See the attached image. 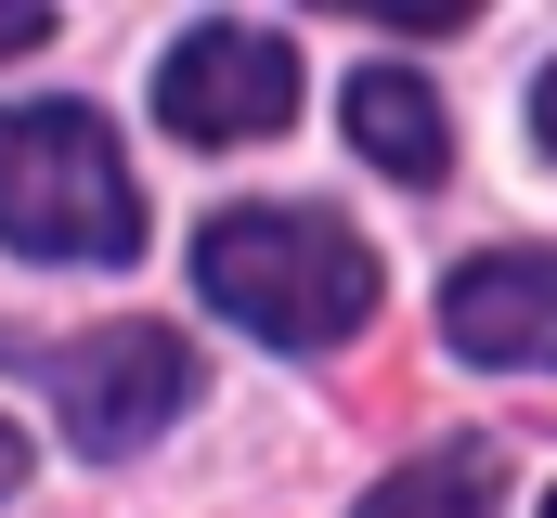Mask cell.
I'll list each match as a JSON object with an SVG mask.
<instances>
[{
  "mask_svg": "<svg viewBox=\"0 0 557 518\" xmlns=\"http://www.w3.org/2000/svg\"><path fill=\"white\" fill-rule=\"evenodd\" d=\"M195 285L221 324L273 350H337L350 324H376V247L337 234L324 208H221L195 234Z\"/></svg>",
  "mask_w": 557,
  "mask_h": 518,
  "instance_id": "1",
  "label": "cell"
},
{
  "mask_svg": "<svg viewBox=\"0 0 557 518\" xmlns=\"http://www.w3.org/2000/svg\"><path fill=\"white\" fill-rule=\"evenodd\" d=\"M0 247L65 259V272H104L143 247V195H131V156L104 143V118H78V104L0 118Z\"/></svg>",
  "mask_w": 557,
  "mask_h": 518,
  "instance_id": "2",
  "label": "cell"
},
{
  "mask_svg": "<svg viewBox=\"0 0 557 518\" xmlns=\"http://www.w3.org/2000/svg\"><path fill=\"white\" fill-rule=\"evenodd\" d=\"M285 118H298V52L273 26H195L156 65V130H182V143H260Z\"/></svg>",
  "mask_w": 557,
  "mask_h": 518,
  "instance_id": "3",
  "label": "cell"
},
{
  "mask_svg": "<svg viewBox=\"0 0 557 518\" xmlns=\"http://www.w3.org/2000/svg\"><path fill=\"white\" fill-rule=\"evenodd\" d=\"M52 377V402H65V428L91 441V454H131V441H156L182 402H195V350L169 337V324H91L65 363H39Z\"/></svg>",
  "mask_w": 557,
  "mask_h": 518,
  "instance_id": "4",
  "label": "cell"
},
{
  "mask_svg": "<svg viewBox=\"0 0 557 518\" xmlns=\"http://www.w3.org/2000/svg\"><path fill=\"white\" fill-rule=\"evenodd\" d=\"M441 337L467 363H557V247H493L441 285Z\"/></svg>",
  "mask_w": 557,
  "mask_h": 518,
  "instance_id": "5",
  "label": "cell"
},
{
  "mask_svg": "<svg viewBox=\"0 0 557 518\" xmlns=\"http://www.w3.org/2000/svg\"><path fill=\"white\" fill-rule=\"evenodd\" d=\"M337 118H350V156H376L389 182H441V156H454V130H441V91H428L416 65H363Z\"/></svg>",
  "mask_w": 557,
  "mask_h": 518,
  "instance_id": "6",
  "label": "cell"
},
{
  "mask_svg": "<svg viewBox=\"0 0 557 518\" xmlns=\"http://www.w3.org/2000/svg\"><path fill=\"white\" fill-rule=\"evenodd\" d=\"M506 506V467L467 441V454H428V467H403V480H376L363 493V518H493Z\"/></svg>",
  "mask_w": 557,
  "mask_h": 518,
  "instance_id": "7",
  "label": "cell"
},
{
  "mask_svg": "<svg viewBox=\"0 0 557 518\" xmlns=\"http://www.w3.org/2000/svg\"><path fill=\"white\" fill-rule=\"evenodd\" d=\"M39 39H52V13L39 0H0V52H39Z\"/></svg>",
  "mask_w": 557,
  "mask_h": 518,
  "instance_id": "8",
  "label": "cell"
},
{
  "mask_svg": "<svg viewBox=\"0 0 557 518\" xmlns=\"http://www.w3.org/2000/svg\"><path fill=\"white\" fill-rule=\"evenodd\" d=\"M532 130H545V143H557V65H545V91H532Z\"/></svg>",
  "mask_w": 557,
  "mask_h": 518,
  "instance_id": "9",
  "label": "cell"
},
{
  "mask_svg": "<svg viewBox=\"0 0 557 518\" xmlns=\"http://www.w3.org/2000/svg\"><path fill=\"white\" fill-rule=\"evenodd\" d=\"M13 480H26V441H13V428H0V493H13Z\"/></svg>",
  "mask_w": 557,
  "mask_h": 518,
  "instance_id": "10",
  "label": "cell"
},
{
  "mask_svg": "<svg viewBox=\"0 0 557 518\" xmlns=\"http://www.w3.org/2000/svg\"><path fill=\"white\" fill-rule=\"evenodd\" d=\"M545 518H557V506H545Z\"/></svg>",
  "mask_w": 557,
  "mask_h": 518,
  "instance_id": "11",
  "label": "cell"
}]
</instances>
